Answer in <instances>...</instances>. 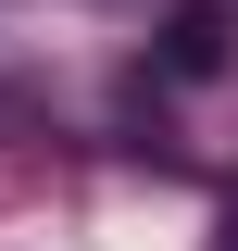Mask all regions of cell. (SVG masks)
I'll return each instance as SVG.
<instances>
[{
	"label": "cell",
	"mask_w": 238,
	"mask_h": 251,
	"mask_svg": "<svg viewBox=\"0 0 238 251\" xmlns=\"http://www.w3.org/2000/svg\"><path fill=\"white\" fill-rule=\"evenodd\" d=\"M213 50H226V25L213 13H176V75H213Z\"/></svg>",
	"instance_id": "cell-1"
}]
</instances>
